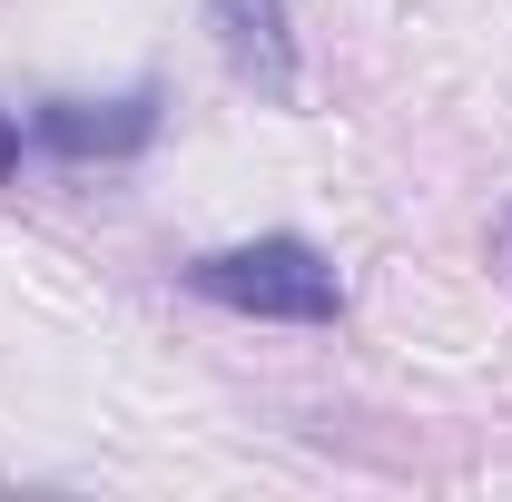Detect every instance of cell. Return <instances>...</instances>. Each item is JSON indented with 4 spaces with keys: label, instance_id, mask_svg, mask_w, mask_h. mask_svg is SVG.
Returning <instances> with one entry per match:
<instances>
[{
    "label": "cell",
    "instance_id": "obj_3",
    "mask_svg": "<svg viewBox=\"0 0 512 502\" xmlns=\"http://www.w3.org/2000/svg\"><path fill=\"white\" fill-rule=\"evenodd\" d=\"M40 138L60 158H138L158 138V89H128V99H50Z\"/></svg>",
    "mask_w": 512,
    "mask_h": 502
},
{
    "label": "cell",
    "instance_id": "obj_1",
    "mask_svg": "<svg viewBox=\"0 0 512 502\" xmlns=\"http://www.w3.org/2000/svg\"><path fill=\"white\" fill-rule=\"evenodd\" d=\"M188 296H207L227 315H266V325H335L345 315V276L306 237H256V247L188 256Z\"/></svg>",
    "mask_w": 512,
    "mask_h": 502
},
{
    "label": "cell",
    "instance_id": "obj_2",
    "mask_svg": "<svg viewBox=\"0 0 512 502\" xmlns=\"http://www.w3.org/2000/svg\"><path fill=\"white\" fill-rule=\"evenodd\" d=\"M207 30H217L227 69L247 79L266 109L296 99V20H286V0H207Z\"/></svg>",
    "mask_w": 512,
    "mask_h": 502
},
{
    "label": "cell",
    "instance_id": "obj_4",
    "mask_svg": "<svg viewBox=\"0 0 512 502\" xmlns=\"http://www.w3.org/2000/svg\"><path fill=\"white\" fill-rule=\"evenodd\" d=\"M20 168V119H0V178Z\"/></svg>",
    "mask_w": 512,
    "mask_h": 502
}]
</instances>
